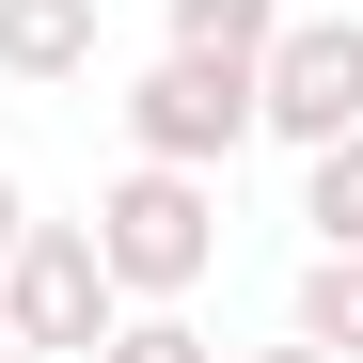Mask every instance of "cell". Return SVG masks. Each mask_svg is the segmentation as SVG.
<instances>
[{"mask_svg": "<svg viewBox=\"0 0 363 363\" xmlns=\"http://www.w3.org/2000/svg\"><path fill=\"white\" fill-rule=\"evenodd\" d=\"M300 332L363 363V253H316V269H300Z\"/></svg>", "mask_w": 363, "mask_h": 363, "instance_id": "8", "label": "cell"}, {"mask_svg": "<svg viewBox=\"0 0 363 363\" xmlns=\"http://www.w3.org/2000/svg\"><path fill=\"white\" fill-rule=\"evenodd\" d=\"M95 64V0H0V79H79Z\"/></svg>", "mask_w": 363, "mask_h": 363, "instance_id": "5", "label": "cell"}, {"mask_svg": "<svg viewBox=\"0 0 363 363\" xmlns=\"http://www.w3.org/2000/svg\"><path fill=\"white\" fill-rule=\"evenodd\" d=\"M16 221H32V206H16V174H0V253H16Z\"/></svg>", "mask_w": 363, "mask_h": 363, "instance_id": "11", "label": "cell"}, {"mask_svg": "<svg viewBox=\"0 0 363 363\" xmlns=\"http://www.w3.org/2000/svg\"><path fill=\"white\" fill-rule=\"evenodd\" d=\"M300 221H316V253H363V127L300 143Z\"/></svg>", "mask_w": 363, "mask_h": 363, "instance_id": "6", "label": "cell"}, {"mask_svg": "<svg viewBox=\"0 0 363 363\" xmlns=\"http://www.w3.org/2000/svg\"><path fill=\"white\" fill-rule=\"evenodd\" d=\"M79 363H221V347L190 332V300H127V316H111V332H95Z\"/></svg>", "mask_w": 363, "mask_h": 363, "instance_id": "7", "label": "cell"}, {"mask_svg": "<svg viewBox=\"0 0 363 363\" xmlns=\"http://www.w3.org/2000/svg\"><path fill=\"white\" fill-rule=\"evenodd\" d=\"M0 363H64V347H0Z\"/></svg>", "mask_w": 363, "mask_h": 363, "instance_id": "12", "label": "cell"}, {"mask_svg": "<svg viewBox=\"0 0 363 363\" xmlns=\"http://www.w3.org/2000/svg\"><path fill=\"white\" fill-rule=\"evenodd\" d=\"M95 269H111V300H190L221 269V190L174 174V158H143L127 190L95 206Z\"/></svg>", "mask_w": 363, "mask_h": 363, "instance_id": "1", "label": "cell"}, {"mask_svg": "<svg viewBox=\"0 0 363 363\" xmlns=\"http://www.w3.org/2000/svg\"><path fill=\"white\" fill-rule=\"evenodd\" d=\"M269 32H284V0H174V48H237L253 64Z\"/></svg>", "mask_w": 363, "mask_h": 363, "instance_id": "9", "label": "cell"}, {"mask_svg": "<svg viewBox=\"0 0 363 363\" xmlns=\"http://www.w3.org/2000/svg\"><path fill=\"white\" fill-rule=\"evenodd\" d=\"M253 363H347V347H316V332H284V347H253Z\"/></svg>", "mask_w": 363, "mask_h": 363, "instance_id": "10", "label": "cell"}, {"mask_svg": "<svg viewBox=\"0 0 363 363\" xmlns=\"http://www.w3.org/2000/svg\"><path fill=\"white\" fill-rule=\"evenodd\" d=\"M0 316H16V347H95L127 300H111V269H95V221H16V253H0Z\"/></svg>", "mask_w": 363, "mask_h": 363, "instance_id": "3", "label": "cell"}, {"mask_svg": "<svg viewBox=\"0 0 363 363\" xmlns=\"http://www.w3.org/2000/svg\"><path fill=\"white\" fill-rule=\"evenodd\" d=\"M253 127H284V143L363 127V16H284L253 48Z\"/></svg>", "mask_w": 363, "mask_h": 363, "instance_id": "4", "label": "cell"}, {"mask_svg": "<svg viewBox=\"0 0 363 363\" xmlns=\"http://www.w3.org/2000/svg\"><path fill=\"white\" fill-rule=\"evenodd\" d=\"M127 143L174 158V174H221L237 143H253V64H237V48H158V64L127 79Z\"/></svg>", "mask_w": 363, "mask_h": 363, "instance_id": "2", "label": "cell"}]
</instances>
